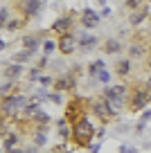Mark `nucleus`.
Masks as SVG:
<instances>
[{"instance_id":"1","label":"nucleus","mask_w":151,"mask_h":153,"mask_svg":"<svg viewBox=\"0 0 151 153\" xmlns=\"http://www.w3.org/2000/svg\"><path fill=\"white\" fill-rule=\"evenodd\" d=\"M29 106L27 97L25 95H9L2 99V115H7V117H16V115L20 113V110H25Z\"/></svg>"},{"instance_id":"2","label":"nucleus","mask_w":151,"mask_h":153,"mask_svg":"<svg viewBox=\"0 0 151 153\" xmlns=\"http://www.w3.org/2000/svg\"><path fill=\"white\" fill-rule=\"evenodd\" d=\"M72 135H75L77 142L88 144V140H93V135H95V126L90 124L86 117H81V120H77L75 126H72Z\"/></svg>"},{"instance_id":"3","label":"nucleus","mask_w":151,"mask_h":153,"mask_svg":"<svg viewBox=\"0 0 151 153\" xmlns=\"http://www.w3.org/2000/svg\"><path fill=\"white\" fill-rule=\"evenodd\" d=\"M90 110H93V113L97 115L102 122H106V124L113 120V115H115L113 108L108 106V101H106V99H93V101H90Z\"/></svg>"},{"instance_id":"4","label":"nucleus","mask_w":151,"mask_h":153,"mask_svg":"<svg viewBox=\"0 0 151 153\" xmlns=\"http://www.w3.org/2000/svg\"><path fill=\"white\" fill-rule=\"evenodd\" d=\"M149 99H151L149 88H138V90L133 92V97H131V110H142L149 104Z\"/></svg>"},{"instance_id":"5","label":"nucleus","mask_w":151,"mask_h":153,"mask_svg":"<svg viewBox=\"0 0 151 153\" xmlns=\"http://www.w3.org/2000/svg\"><path fill=\"white\" fill-rule=\"evenodd\" d=\"M77 34H63V36H59V52L61 54H72L77 50Z\"/></svg>"},{"instance_id":"6","label":"nucleus","mask_w":151,"mask_h":153,"mask_svg":"<svg viewBox=\"0 0 151 153\" xmlns=\"http://www.w3.org/2000/svg\"><path fill=\"white\" fill-rule=\"evenodd\" d=\"M106 99H122V101H126V97H129V88L124 86V83H115V86H108L106 88Z\"/></svg>"},{"instance_id":"7","label":"nucleus","mask_w":151,"mask_h":153,"mask_svg":"<svg viewBox=\"0 0 151 153\" xmlns=\"http://www.w3.org/2000/svg\"><path fill=\"white\" fill-rule=\"evenodd\" d=\"M77 43H79V48H81V52H90V50L97 45V36H93V34H86V32H81V34H77Z\"/></svg>"},{"instance_id":"8","label":"nucleus","mask_w":151,"mask_h":153,"mask_svg":"<svg viewBox=\"0 0 151 153\" xmlns=\"http://www.w3.org/2000/svg\"><path fill=\"white\" fill-rule=\"evenodd\" d=\"M99 16L102 14H97V11L95 9H84L81 11V25H84V27H95V25H97V20H99Z\"/></svg>"},{"instance_id":"9","label":"nucleus","mask_w":151,"mask_h":153,"mask_svg":"<svg viewBox=\"0 0 151 153\" xmlns=\"http://www.w3.org/2000/svg\"><path fill=\"white\" fill-rule=\"evenodd\" d=\"M70 27H72V18L70 16H63V18H59L57 23L52 25V32H57L59 36H63V34H70Z\"/></svg>"},{"instance_id":"10","label":"nucleus","mask_w":151,"mask_h":153,"mask_svg":"<svg viewBox=\"0 0 151 153\" xmlns=\"http://www.w3.org/2000/svg\"><path fill=\"white\" fill-rule=\"evenodd\" d=\"M41 5H43V0H23V11L27 16H36Z\"/></svg>"},{"instance_id":"11","label":"nucleus","mask_w":151,"mask_h":153,"mask_svg":"<svg viewBox=\"0 0 151 153\" xmlns=\"http://www.w3.org/2000/svg\"><path fill=\"white\" fill-rule=\"evenodd\" d=\"M75 86V76H61V79H57L54 81V90L57 92H61V90H70V88Z\"/></svg>"},{"instance_id":"12","label":"nucleus","mask_w":151,"mask_h":153,"mask_svg":"<svg viewBox=\"0 0 151 153\" xmlns=\"http://www.w3.org/2000/svg\"><path fill=\"white\" fill-rule=\"evenodd\" d=\"M38 45H41V38H38V36H23V50L36 52Z\"/></svg>"},{"instance_id":"13","label":"nucleus","mask_w":151,"mask_h":153,"mask_svg":"<svg viewBox=\"0 0 151 153\" xmlns=\"http://www.w3.org/2000/svg\"><path fill=\"white\" fill-rule=\"evenodd\" d=\"M20 74H23V65H20V63H11V65L5 68V76L9 79V81L16 79V76H20Z\"/></svg>"},{"instance_id":"14","label":"nucleus","mask_w":151,"mask_h":153,"mask_svg":"<svg viewBox=\"0 0 151 153\" xmlns=\"http://www.w3.org/2000/svg\"><path fill=\"white\" fill-rule=\"evenodd\" d=\"M16 144H18V135L16 133H5L2 135V146H5V151L16 149Z\"/></svg>"},{"instance_id":"15","label":"nucleus","mask_w":151,"mask_h":153,"mask_svg":"<svg viewBox=\"0 0 151 153\" xmlns=\"http://www.w3.org/2000/svg\"><path fill=\"white\" fill-rule=\"evenodd\" d=\"M144 43H131V48H129V54H131V59H140V56H144Z\"/></svg>"},{"instance_id":"16","label":"nucleus","mask_w":151,"mask_h":153,"mask_svg":"<svg viewBox=\"0 0 151 153\" xmlns=\"http://www.w3.org/2000/svg\"><path fill=\"white\" fill-rule=\"evenodd\" d=\"M120 48H122V45H120L117 38H108V41L104 43V52H106V54H117Z\"/></svg>"},{"instance_id":"17","label":"nucleus","mask_w":151,"mask_h":153,"mask_svg":"<svg viewBox=\"0 0 151 153\" xmlns=\"http://www.w3.org/2000/svg\"><path fill=\"white\" fill-rule=\"evenodd\" d=\"M129 72H131V59H122V61L117 63V74L126 76Z\"/></svg>"},{"instance_id":"18","label":"nucleus","mask_w":151,"mask_h":153,"mask_svg":"<svg viewBox=\"0 0 151 153\" xmlns=\"http://www.w3.org/2000/svg\"><path fill=\"white\" fill-rule=\"evenodd\" d=\"M88 72H90L93 76H99L102 72H104V61H95V63H90Z\"/></svg>"},{"instance_id":"19","label":"nucleus","mask_w":151,"mask_h":153,"mask_svg":"<svg viewBox=\"0 0 151 153\" xmlns=\"http://www.w3.org/2000/svg\"><path fill=\"white\" fill-rule=\"evenodd\" d=\"M79 113H81V101L75 99L70 106H68V117H75V115H79Z\"/></svg>"},{"instance_id":"20","label":"nucleus","mask_w":151,"mask_h":153,"mask_svg":"<svg viewBox=\"0 0 151 153\" xmlns=\"http://www.w3.org/2000/svg\"><path fill=\"white\" fill-rule=\"evenodd\" d=\"M32 54L34 52H29V50H23V52H16V56H14V63H20V61H29V59H32Z\"/></svg>"},{"instance_id":"21","label":"nucleus","mask_w":151,"mask_h":153,"mask_svg":"<svg viewBox=\"0 0 151 153\" xmlns=\"http://www.w3.org/2000/svg\"><path fill=\"white\" fill-rule=\"evenodd\" d=\"M34 122H36L38 126H45L47 122H50V115H47V113H43V110H38V115L34 117Z\"/></svg>"},{"instance_id":"22","label":"nucleus","mask_w":151,"mask_h":153,"mask_svg":"<svg viewBox=\"0 0 151 153\" xmlns=\"http://www.w3.org/2000/svg\"><path fill=\"white\" fill-rule=\"evenodd\" d=\"M34 144H36V146H45V144H47L45 133H41V131H38V133H34Z\"/></svg>"},{"instance_id":"23","label":"nucleus","mask_w":151,"mask_h":153,"mask_svg":"<svg viewBox=\"0 0 151 153\" xmlns=\"http://www.w3.org/2000/svg\"><path fill=\"white\" fill-rule=\"evenodd\" d=\"M147 16H149V14H147V11H135V14L131 16V23H133V25H140L142 20L147 18Z\"/></svg>"},{"instance_id":"24","label":"nucleus","mask_w":151,"mask_h":153,"mask_svg":"<svg viewBox=\"0 0 151 153\" xmlns=\"http://www.w3.org/2000/svg\"><path fill=\"white\" fill-rule=\"evenodd\" d=\"M57 48H59V43H54V41H45V43H43V52L45 54H52Z\"/></svg>"},{"instance_id":"25","label":"nucleus","mask_w":151,"mask_h":153,"mask_svg":"<svg viewBox=\"0 0 151 153\" xmlns=\"http://www.w3.org/2000/svg\"><path fill=\"white\" fill-rule=\"evenodd\" d=\"M11 88H14V83H11V81H2V88H0L2 97H9L11 95Z\"/></svg>"},{"instance_id":"26","label":"nucleus","mask_w":151,"mask_h":153,"mask_svg":"<svg viewBox=\"0 0 151 153\" xmlns=\"http://www.w3.org/2000/svg\"><path fill=\"white\" fill-rule=\"evenodd\" d=\"M7 20H9V9H7V7H2V9H0V23H2V27H5Z\"/></svg>"},{"instance_id":"27","label":"nucleus","mask_w":151,"mask_h":153,"mask_svg":"<svg viewBox=\"0 0 151 153\" xmlns=\"http://www.w3.org/2000/svg\"><path fill=\"white\" fill-rule=\"evenodd\" d=\"M97 81H102V83H108V81H111V72H108V70H104L102 74L97 76Z\"/></svg>"},{"instance_id":"28","label":"nucleus","mask_w":151,"mask_h":153,"mask_svg":"<svg viewBox=\"0 0 151 153\" xmlns=\"http://www.w3.org/2000/svg\"><path fill=\"white\" fill-rule=\"evenodd\" d=\"M41 76L43 74H41V68H38V65L34 68V70H29V79H41Z\"/></svg>"},{"instance_id":"29","label":"nucleus","mask_w":151,"mask_h":153,"mask_svg":"<svg viewBox=\"0 0 151 153\" xmlns=\"http://www.w3.org/2000/svg\"><path fill=\"white\" fill-rule=\"evenodd\" d=\"M47 99H52L54 104H63V101H61V92H50V97H47Z\"/></svg>"},{"instance_id":"30","label":"nucleus","mask_w":151,"mask_h":153,"mask_svg":"<svg viewBox=\"0 0 151 153\" xmlns=\"http://www.w3.org/2000/svg\"><path fill=\"white\" fill-rule=\"evenodd\" d=\"M7 153H36V149H11Z\"/></svg>"},{"instance_id":"31","label":"nucleus","mask_w":151,"mask_h":153,"mask_svg":"<svg viewBox=\"0 0 151 153\" xmlns=\"http://www.w3.org/2000/svg\"><path fill=\"white\" fill-rule=\"evenodd\" d=\"M140 5H142V0H126V7H131V9H138Z\"/></svg>"},{"instance_id":"32","label":"nucleus","mask_w":151,"mask_h":153,"mask_svg":"<svg viewBox=\"0 0 151 153\" xmlns=\"http://www.w3.org/2000/svg\"><path fill=\"white\" fill-rule=\"evenodd\" d=\"M59 133H61V137H63V140L70 137V131H68V126H59Z\"/></svg>"},{"instance_id":"33","label":"nucleus","mask_w":151,"mask_h":153,"mask_svg":"<svg viewBox=\"0 0 151 153\" xmlns=\"http://www.w3.org/2000/svg\"><path fill=\"white\" fill-rule=\"evenodd\" d=\"M133 151H135V149L129 146V144H122V146H120V153H133Z\"/></svg>"},{"instance_id":"34","label":"nucleus","mask_w":151,"mask_h":153,"mask_svg":"<svg viewBox=\"0 0 151 153\" xmlns=\"http://www.w3.org/2000/svg\"><path fill=\"white\" fill-rule=\"evenodd\" d=\"M20 25H23V23H20V20H11V23L7 25V27H9V29H18Z\"/></svg>"},{"instance_id":"35","label":"nucleus","mask_w":151,"mask_h":153,"mask_svg":"<svg viewBox=\"0 0 151 153\" xmlns=\"http://www.w3.org/2000/svg\"><path fill=\"white\" fill-rule=\"evenodd\" d=\"M151 120V110H144V113H142V122H149Z\"/></svg>"},{"instance_id":"36","label":"nucleus","mask_w":151,"mask_h":153,"mask_svg":"<svg viewBox=\"0 0 151 153\" xmlns=\"http://www.w3.org/2000/svg\"><path fill=\"white\" fill-rule=\"evenodd\" d=\"M38 81H41V83H43V86H47V83H50V76H45V74H43V76H41V79H38Z\"/></svg>"},{"instance_id":"37","label":"nucleus","mask_w":151,"mask_h":153,"mask_svg":"<svg viewBox=\"0 0 151 153\" xmlns=\"http://www.w3.org/2000/svg\"><path fill=\"white\" fill-rule=\"evenodd\" d=\"M54 153H70V151H66V149L61 146V149H57V151H54Z\"/></svg>"},{"instance_id":"38","label":"nucleus","mask_w":151,"mask_h":153,"mask_svg":"<svg viewBox=\"0 0 151 153\" xmlns=\"http://www.w3.org/2000/svg\"><path fill=\"white\" fill-rule=\"evenodd\" d=\"M147 86H149V90H151V74H149V79H147Z\"/></svg>"},{"instance_id":"39","label":"nucleus","mask_w":151,"mask_h":153,"mask_svg":"<svg viewBox=\"0 0 151 153\" xmlns=\"http://www.w3.org/2000/svg\"><path fill=\"white\" fill-rule=\"evenodd\" d=\"M149 68H151V54H149Z\"/></svg>"}]
</instances>
